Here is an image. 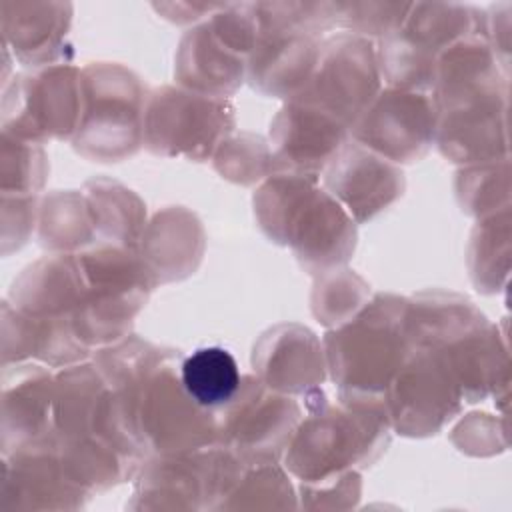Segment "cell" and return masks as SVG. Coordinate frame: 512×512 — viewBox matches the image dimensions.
<instances>
[{
    "instance_id": "16",
    "label": "cell",
    "mask_w": 512,
    "mask_h": 512,
    "mask_svg": "<svg viewBox=\"0 0 512 512\" xmlns=\"http://www.w3.org/2000/svg\"><path fill=\"white\" fill-rule=\"evenodd\" d=\"M54 382L34 364H4L2 374V448L4 456L52 440Z\"/></svg>"
},
{
    "instance_id": "3",
    "label": "cell",
    "mask_w": 512,
    "mask_h": 512,
    "mask_svg": "<svg viewBox=\"0 0 512 512\" xmlns=\"http://www.w3.org/2000/svg\"><path fill=\"white\" fill-rule=\"evenodd\" d=\"M406 310L408 300L378 294L356 318L326 334V364L340 394L384 398L414 348L406 332Z\"/></svg>"
},
{
    "instance_id": "20",
    "label": "cell",
    "mask_w": 512,
    "mask_h": 512,
    "mask_svg": "<svg viewBox=\"0 0 512 512\" xmlns=\"http://www.w3.org/2000/svg\"><path fill=\"white\" fill-rule=\"evenodd\" d=\"M244 68V56L230 50L210 24L190 30L180 42L176 78L190 92L224 98L242 84Z\"/></svg>"
},
{
    "instance_id": "22",
    "label": "cell",
    "mask_w": 512,
    "mask_h": 512,
    "mask_svg": "<svg viewBox=\"0 0 512 512\" xmlns=\"http://www.w3.org/2000/svg\"><path fill=\"white\" fill-rule=\"evenodd\" d=\"M60 4H2L4 42L26 66H40L60 54L68 16Z\"/></svg>"
},
{
    "instance_id": "10",
    "label": "cell",
    "mask_w": 512,
    "mask_h": 512,
    "mask_svg": "<svg viewBox=\"0 0 512 512\" xmlns=\"http://www.w3.org/2000/svg\"><path fill=\"white\" fill-rule=\"evenodd\" d=\"M222 408L216 418L218 444L244 464L276 462L300 424V406L294 398L268 388L258 376H242L240 390Z\"/></svg>"
},
{
    "instance_id": "26",
    "label": "cell",
    "mask_w": 512,
    "mask_h": 512,
    "mask_svg": "<svg viewBox=\"0 0 512 512\" xmlns=\"http://www.w3.org/2000/svg\"><path fill=\"white\" fill-rule=\"evenodd\" d=\"M96 222L88 198L76 192H56L40 208V242L54 250L92 244Z\"/></svg>"
},
{
    "instance_id": "8",
    "label": "cell",
    "mask_w": 512,
    "mask_h": 512,
    "mask_svg": "<svg viewBox=\"0 0 512 512\" xmlns=\"http://www.w3.org/2000/svg\"><path fill=\"white\" fill-rule=\"evenodd\" d=\"M460 398L462 392L444 348L416 346L390 380L384 408L396 432L428 436L454 418Z\"/></svg>"
},
{
    "instance_id": "13",
    "label": "cell",
    "mask_w": 512,
    "mask_h": 512,
    "mask_svg": "<svg viewBox=\"0 0 512 512\" xmlns=\"http://www.w3.org/2000/svg\"><path fill=\"white\" fill-rule=\"evenodd\" d=\"M258 16V40L250 52L248 80L262 94L296 98L310 80L320 42L312 30L288 26L262 14L254 6Z\"/></svg>"
},
{
    "instance_id": "25",
    "label": "cell",
    "mask_w": 512,
    "mask_h": 512,
    "mask_svg": "<svg viewBox=\"0 0 512 512\" xmlns=\"http://www.w3.org/2000/svg\"><path fill=\"white\" fill-rule=\"evenodd\" d=\"M88 204L94 214L96 230H102L110 244L134 248L144 234V206L124 186L98 180L86 186Z\"/></svg>"
},
{
    "instance_id": "18",
    "label": "cell",
    "mask_w": 512,
    "mask_h": 512,
    "mask_svg": "<svg viewBox=\"0 0 512 512\" xmlns=\"http://www.w3.org/2000/svg\"><path fill=\"white\" fill-rule=\"evenodd\" d=\"M322 348L302 326H278L254 348L258 378L276 392H310L324 380Z\"/></svg>"
},
{
    "instance_id": "6",
    "label": "cell",
    "mask_w": 512,
    "mask_h": 512,
    "mask_svg": "<svg viewBox=\"0 0 512 512\" xmlns=\"http://www.w3.org/2000/svg\"><path fill=\"white\" fill-rule=\"evenodd\" d=\"M246 464L228 448L156 456L142 468L130 508L202 510L218 508L240 480Z\"/></svg>"
},
{
    "instance_id": "2",
    "label": "cell",
    "mask_w": 512,
    "mask_h": 512,
    "mask_svg": "<svg viewBox=\"0 0 512 512\" xmlns=\"http://www.w3.org/2000/svg\"><path fill=\"white\" fill-rule=\"evenodd\" d=\"M310 414L294 430L286 448V466L302 482L346 472L374 462L388 444L384 402L342 394L340 404H308Z\"/></svg>"
},
{
    "instance_id": "14",
    "label": "cell",
    "mask_w": 512,
    "mask_h": 512,
    "mask_svg": "<svg viewBox=\"0 0 512 512\" xmlns=\"http://www.w3.org/2000/svg\"><path fill=\"white\" fill-rule=\"evenodd\" d=\"M54 442L56 436L4 456L2 508L66 510L84 506L90 490L68 474Z\"/></svg>"
},
{
    "instance_id": "23",
    "label": "cell",
    "mask_w": 512,
    "mask_h": 512,
    "mask_svg": "<svg viewBox=\"0 0 512 512\" xmlns=\"http://www.w3.org/2000/svg\"><path fill=\"white\" fill-rule=\"evenodd\" d=\"M484 316L464 298L424 294L408 302L406 332L412 346H448L482 328Z\"/></svg>"
},
{
    "instance_id": "4",
    "label": "cell",
    "mask_w": 512,
    "mask_h": 512,
    "mask_svg": "<svg viewBox=\"0 0 512 512\" xmlns=\"http://www.w3.org/2000/svg\"><path fill=\"white\" fill-rule=\"evenodd\" d=\"M118 402L144 452L170 456L218 444L214 410L188 396L168 358Z\"/></svg>"
},
{
    "instance_id": "31",
    "label": "cell",
    "mask_w": 512,
    "mask_h": 512,
    "mask_svg": "<svg viewBox=\"0 0 512 512\" xmlns=\"http://www.w3.org/2000/svg\"><path fill=\"white\" fill-rule=\"evenodd\" d=\"M360 498V476L352 470L342 474L302 482V506L310 510L318 508H350Z\"/></svg>"
},
{
    "instance_id": "32",
    "label": "cell",
    "mask_w": 512,
    "mask_h": 512,
    "mask_svg": "<svg viewBox=\"0 0 512 512\" xmlns=\"http://www.w3.org/2000/svg\"><path fill=\"white\" fill-rule=\"evenodd\" d=\"M496 172L498 166H482L476 170L460 172L458 198L466 212L484 214L488 206L496 204Z\"/></svg>"
},
{
    "instance_id": "7",
    "label": "cell",
    "mask_w": 512,
    "mask_h": 512,
    "mask_svg": "<svg viewBox=\"0 0 512 512\" xmlns=\"http://www.w3.org/2000/svg\"><path fill=\"white\" fill-rule=\"evenodd\" d=\"M234 128V108L186 88H158L144 108L142 142L154 154L204 160Z\"/></svg>"
},
{
    "instance_id": "5",
    "label": "cell",
    "mask_w": 512,
    "mask_h": 512,
    "mask_svg": "<svg viewBox=\"0 0 512 512\" xmlns=\"http://www.w3.org/2000/svg\"><path fill=\"white\" fill-rule=\"evenodd\" d=\"M84 108L74 148L92 160L130 156L144 136V90L140 80L116 64H92L82 72Z\"/></svg>"
},
{
    "instance_id": "1",
    "label": "cell",
    "mask_w": 512,
    "mask_h": 512,
    "mask_svg": "<svg viewBox=\"0 0 512 512\" xmlns=\"http://www.w3.org/2000/svg\"><path fill=\"white\" fill-rule=\"evenodd\" d=\"M312 176L274 174L254 196L260 228L278 244H290L310 272H326L346 262L356 244V228L346 210L314 186Z\"/></svg>"
},
{
    "instance_id": "11",
    "label": "cell",
    "mask_w": 512,
    "mask_h": 512,
    "mask_svg": "<svg viewBox=\"0 0 512 512\" xmlns=\"http://www.w3.org/2000/svg\"><path fill=\"white\" fill-rule=\"evenodd\" d=\"M378 86V64L370 40L342 34L320 46L310 80L292 100L312 104L348 128L378 96Z\"/></svg>"
},
{
    "instance_id": "29",
    "label": "cell",
    "mask_w": 512,
    "mask_h": 512,
    "mask_svg": "<svg viewBox=\"0 0 512 512\" xmlns=\"http://www.w3.org/2000/svg\"><path fill=\"white\" fill-rule=\"evenodd\" d=\"M216 170L238 184H252L278 168L272 148L252 134H240L224 140L214 156Z\"/></svg>"
},
{
    "instance_id": "30",
    "label": "cell",
    "mask_w": 512,
    "mask_h": 512,
    "mask_svg": "<svg viewBox=\"0 0 512 512\" xmlns=\"http://www.w3.org/2000/svg\"><path fill=\"white\" fill-rule=\"evenodd\" d=\"M366 298V284L348 270H326L314 288L312 310L328 326L344 324Z\"/></svg>"
},
{
    "instance_id": "27",
    "label": "cell",
    "mask_w": 512,
    "mask_h": 512,
    "mask_svg": "<svg viewBox=\"0 0 512 512\" xmlns=\"http://www.w3.org/2000/svg\"><path fill=\"white\" fill-rule=\"evenodd\" d=\"M294 490L276 462L246 464L240 480L218 508H296Z\"/></svg>"
},
{
    "instance_id": "12",
    "label": "cell",
    "mask_w": 512,
    "mask_h": 512,
    "mask_svg": "<svg viewBox=\"0 0 512 512\" xmlns=\"http://www.w3.org/2000/svg\"><path fill=\"white\" fill-rule=\"evenodd\" d=\"M434 128L432 100L410 90L388 88L354 122L352 134L360 146L388 162H414L432 144Z\"/></svg>"
},
{
    "instance_id": "9",
    "label": "cell",
    "mask_w": 512,
    "mask_h": 512,
    "mask_svg": "<svg viewBox=\"0 0 512 512\" xmlns=\"http://www.w3.org/2000/svg\"><path fill=\"white\" fill-rule=\"evenodd\" d=\"M84 108L82 72L72 66H52L30 76H18L4 88L2 132L42 144L50 138L76 134Z\"/></svg>"
},
{
    "instance_id": "21",
    "label": "cell",
    "mask_w": 512,
    "mask_h": 512,
    "mask_svg": "<svg viewBox=\"0 0 512 512\" xmlns=\"http://www.w3.org/2000/svg\"><path fill=\"white\" fill-rule=\"evenodd\" d=\"M144 260L154 284L190 274L202 254V228L194 214L170 208L154 218L140 238Z\"/></svg>"
},
{
    "instance_id": "24",
    "label": "cell",
    "mask_w": 512,
    "mask_h": 512,
    "mask_svg": "<svg viewBox=\"0 0 512 512\" xmlns=\"http://www.w3.org/2000/svg\"><path fill=\"white\" fill-rule=\"evenodd\" d=\"M180 382L198 406L216 410L236 396L242 376L234 356L226 348L204 346L182 360Z\"/></svg>"
},
{
    "instance_id": "15",
    "label": "cell",
    "mask_w": 512,
    "mask_h": 512,
    "mask_svg": "<svg viewBox=\"0 0 512 512\" xmlns=\"http://www.w3.org/2000/svg\"><path fill=\"white\" fill-rule=\"evenodd\" d=\"M346 140V126L332 114L298 100H290L270 126L272 152L280 170L316 178Z\"/></svg>"
},
{
    "instance_id": "19",
    "label": "cell",
    "mask_w": 512,
    "mask_h": 512,
    "mask_svg": "<svg viewBox=\"0 0 512 512\" xmlns=\"http://www.w3.org/2000/svg\"><path fill=\"white\" fill-rule=\"evenodd\" d=\"M84 294L76 256H52L26 268L12 284L10 302L34 318H70Z\"/></svg>"
},
{
    "instance_id": "17",
    "label": "cell",
    "mask_w": 512,
    "mask_h": 512,
    "mask_svg": "<svg viewBox=\"0 0 512 512\" xmlns=\"http://www.w3.org/2000/svg\"><path fill=\"white\" fill-rule=\"evenodd\" d=\"M324 184L346 204L356 222H366L402 194L404 178L396 166L372 150L344 144L328 164Z\"/></svg>"
},
{
    "instance_id": "28",
    "label": "cell",
    "mask_w": 512,
    "mask_h": 512,
    "mask_svg": "<svg viewBox=\"0 0 512 512\" xmlns=\"http://www.w3.org/2000/svg\"><path fill=\"white\" fill-rule=\"evenodd\" d=\"M0 158L2 194L34 196L36 190L44 184L48 166L40 144L2 132Z\"/></svg>"
}]
</instances>
